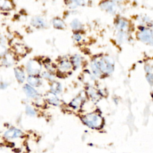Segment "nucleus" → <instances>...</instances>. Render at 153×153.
I'll return each instance as SVG.
<instances>
[{"instance_id":"obj_5","label":"nucleus","mask_w":153,"mask_h":153,"mask_svg":"<svg viewBox=\"0 0 153 153\" xmlns=\"http://www.w3.org/2000/svg\"><path fill=\"white\" fill-rule=\"evenodd\" d=\"M23 90L26 96L29 98L37 99L40 96V94L37 90L29 84H25L23 87Z\"/></svg>"},{"instance_id":"obj_13","label":"nucleus","mask_w":153,"mask_h":153,"mask_svg":"<svg viewBox=\"0 0 153 153\" xmlns=\"http://www.w3.org/2000/svg\"><path fill=\"white\" fill-rule=\"evenodd\" d=\"M52 24L55 28L58 29H62L65 28V22L59 18H55L54 19H53Z\"/></svg>"},{"instance_id":"obj_6","label":"nucleus","mask_w":153,"mask_h":153,"mask_svg":"<svg viewBox=\"0 0 153 153\" xmlns=\"http://www.w3.org/2000/svg\"><path fill=\"white\" fill-rule=\"evenodd\" d=\"M31 23L32 26L37 28H43L47 26L46 21L40 16H35L32 18L31 20Z\"/></svg>"},{"instance_id":"obj_10","label":"nucleus","mask_w":153,"mask_h":153,"mask_svg":"<svg viewBox=\"0 0 153 153\" xmlns=\"http://www.w3.org/2000/svg\"><path fill=\"white\" fill-rule=\"evenodd\" d=\"M27 81L28 84L33 87H38L41 85V80L35 75H29L27 78Z\"/></svg>"},{"instance_id":"obj_17","label":"nucleus","mask_w":153,"mask_h":153,"mask_svg":"<svg viewBox=\"0 0 153 153\" xmlns=\"http://www.w3.org/2000/svg\"><path fill=\"white\" fill-rule=\"evenodd\" d=\"M2 63L4 66H6L7 67H9L10 66H12L14 64V61L13 59L12 56H10L7 55V56L4 57L3 59Z\"/></svg>"},{"instance_id":"obj_23","label":"nucleus","mask_w":153,"mask_h":153,"mask_svg":"<svg viewBox=\"0 0 153 153\" xmlns=\"http://www.w3.org/2000/svg\"><path fill=\"white\" fill-rule=\"evenodd\" d=\"M8 87V84L4 82L0 83V89H4Z\"/></svg>"},{"instance_id":"obj_19","label":"nucleus","mask_w":153,"mask_h":153,"mask_svg":"<svg viewBox=\"0 0 153 153\" xmlns=\"http://www.w3.org/2000/svg\"><path fill=\"white\" fill-rule=\"evenodd\" d=\"M91 68L93 71V72L94 74V75L98 76L100 74V69L97 64V62H93L91 64Z\"/></svg>"},{"instance_id":"obj_20","label":"nucleus","mask_w":153,"mask_h":153,"mask_svg":"<svg viewBox=\"0 0 153 153\" xmlns=\"http://www.w3.org/2000/svg\"><path fill=\"white\" fill-rule=\"evenodd\" d=\"M26 114L30 117H34L36 115V111L30 105H26L25 108Z\"/></svg>"},{"instance_id":"obj_15","label":"nucleus","mask_w":153,"mask_h":153,"mask_svg":"<svg viewBox=\"0 0 153 153\" xmlns=\"http://www.w3.org/2000/svg\"><path fill=\"white\" fill-rule=\"evenodd\" d=\"M71 64L73 65L74 67L75 68H80L81 64V58L78 55H75L72 58V62Z\"/></svg>"},{"instance_id":"obj_8","label":"nucleus","mask_w":153,"mask_h":153,"mask_svg":"<svg viewBox=\"0 0 153 153\" xmlns=\"http://www.w3.org/2000/svg\"><path fill=\"white\" fill-rule=\"evenodd\" d=\"M141 40L147 42H151L153 41V35L149 30H144L139 34V35Z\"/></svg>"},{"instance_id":"obj_22","label":"nucleus","mask_w":153,"mask_h":153,"mask_svg":"<svg viewBox=\"0 0 153 153\" xmlns=\"http://www.w3.org/2000/svg\"><path fill=\"white\" fill-rule=\"evenodd\" d=\"M73 38H74V39L76 41H78V42H79V41L82 39L81 35L80 34H78V33L75 34L74 35V36H73Z\"/></svg>"},{"instance_id":"obj_12","label":"nucleus","mask_w":153,"mask_h":153,"mask_svg":"<svg viewBox=\"0 0 153 153\" xmlns=\"http://www.w3.org/2000/svg\"><path fill=\"white\" fill-rule=\"evenodd\" d=\"M59 68L61 71L67 72L72 68V64L68 60H63L60 62Z\"/></svg>"},{"instance_id":"obj_3","label":"nucleus","mask_w":153,"mask_h":153,"mask_svg":"<svg viewBox=\"0 0 153 153\" xmlns=\"http://www.w3.org/2000/svg\"><path fill=\"white\" fill-rule=\"evenodd\" d=\"M26 71L30 75H35L40 74L41 71V65L35 60H30L26 65Z\"/></svg>"},{"instance_id":"obj_21","label":"nucleus","mask_w":153,"mask_h":153,"mask_svg":"<svg viewBox=\"0 0 153 153\" xmlns=\"http://www.w3.org/2000/svg\"><path fill=\"white\" fill-rule=\"evenodd\" d=\"M42 77H43L45 79H47L49 81H53L55 79V76L51 73L50 72H48V71H45L43 72L41 74Z\"/></svg>"},{"instance_id":"obj_16","label":"nucleus","mask_w":153,"mask_h":153,"mask_svg":"<svg viewBox=\"0 0 153 153\" xmlns=\"http://www.w3.org/2000/svg\"><path fill=\"white\" fill-rule=\"evenodd\" d=\"M71 26L73 30L77 31V30L81 29L83 28V25L80 20L75 19L71 22Z\"/></svg>"},{"instance_id":"obj_18","label":"nucleus","mask_w":153,"mask_h":153,"mask_svg":"<svg viewBox=\"0 0 153 153\" xmlns=\"http://www.w3.org/2000/svg\"><path fill=\"white\" fill-rule=\"evenodd\" d=\"M12 8V4L8 1H0V9L8 10Z\"/></svg>"},{"instance_id":"obj_2","label":"nucleus","mask_w":153,"mask_h":153,"mask_svg":"<svg viewBox=\"0 0 153 153\" xmlns=\"http://www.w3.org/2000/svg\"><path fill=\"white\" fill-rule=\"evenodd\" d=\"M3 136L6 140L9 141L23 138L25 136V133L18 128L11 127L4 132Z\"/></svg>"},{"instance_id":"obj_14","label":"nucleus","mask_w":153,"mask_h":153,"mask_svg":"<svg viewBox=\"0 0 153 153\" xmlns=\"http://www.w3.org/2000/svg\"><path fill=\"white\" fill-rule=\"evenodd\" d=\"M81 96H77L75 97L70 104V107H71L74 110H77L81 105Z\"/></svg>"},{"instance_id":"obj_7","label":"nucleus","mask_w":153,"mask_h":153,"mask_svg":"<svg viewBox=\"0 0 153 153\" xmlns=\"http://www.w3.org/2000/svg\"><path fill=\"white\" fill-rule=\"evenodd\" d=\"M46 100L49 104L53 106H58L60 104V100L56 94L52 92H48L45 95Z\"/></svg>"},{"instance_id":"obj_9","label":"nucleus","mask_w":153,"mask_h":153,"mask_svg":"<svg viewBox=\"0 0 153 153\" xmlns=\"http://www.w3.org/2000/svg\"><path fill=\"white\" fill-rule=\"evenodd\" d=\"M14 71H15V77H16V78L17 79V80L20 83H23L26 78L25 74L23 70L20 67H17V68H15Z\"/></svg>"},{"instance_id":"obj_11","label":"nucleus","mask_w":153,"mask_h":153,"mask_svg":"<svg viewBox=\"0 0 153 153\" xmlns=\"http://www.w3.org/2000/svg\"><path fill=\"white\" fill-rule=\"evenodd\" d=\"M50 90L55 94H60L62 91V87L60 83L53 81L50 86Z\"/></svg>"},{"instance_id":"obj_4","label":"nucleus","mask_w":153,"mask_h":153,"mask_svg":"<svg viewBox=\"0 0 153 153\" xmlns=\"http://www.w3.org/2000/svg\"><path fill=\"white\" fill-rule=\"evenodd\" d=\"M99 69L104 72L111 73L113 71V66L109 60L104 59L97 62Z\"/></svg>"},{"instance_id":"obj_1","label":"nucleus","mask_w":153,"mask_h":153,"mask_svg":"<svg viewBox=\"0 0 153 153\" xmlns=\"http://www.w3.org/2000/svg\"><path fill=\"white\" fill-rule=\"evenodd\" d=\"M81 120L86 126L92 129H100L103 125L102 118L95 113H90L84 115L81 118Z\"/></svg>"}]
</instances>
